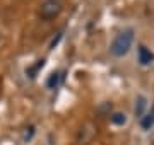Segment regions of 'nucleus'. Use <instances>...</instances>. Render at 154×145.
I'll list each match as a JSON object with an SVG mask.
<instances>
[{
  "label": "nucleus",
  "instance_id": "423d86ee",
  "mask_svg": "<svg viewBox=\"0 0 154 145\" xmlns=\"http://www.w3.org/2000/svg\"><path fill=\"white\" fill-rule=\"evenodd\" d=\"M110 121L115 125V126H123L127 123V114L123 111H115L110 114Z\"/></svg>",
  "mask_w": 154,
  "mask_h": 145
},
{
  "label": "nucleus",
  "instance_id": "20e7f679",
  "mask_svg": "<svg viewBox=\"0 0 154 145\" xmlns=\"http://www.w3.org/2000/svg\"><path fill=\"white\" fill-rule=\"evenodd\" d=\"M137 58H139V63H140V65H149V63H152L154 55L147 50V48H146V46H139Z\"/></svg>",
  "mask_w": 154,
  "mask_h": 145
},
{
  "label": "nucleus",
  "instance_id": "0eeeda50",
  "mask_svg": "<svg viewBox=\"0 0 154 145\" xmlns=\"http://www.w3.org/2000/svg\"><path fill=\"white\" fill-rule=\"evenodd\" d=\"M140 125H142V128H151L154 125V118H152V114L149 113V114H144L142 118H140Z\"/></svg>",
  "mask_w": 154,
  "mask_h": 145
},
{
  "label": "nucleus",
  "instance_id": "1a4fd4ad",
  "mask_svg": "<svg viewBox=\"0 0 154 145\" xmlns=\"http://www.w3.org/2000/svg\"><path fill=\"white\" fill-rule=\"evenodd\" d=\"M43 65H45V60H38V63H36L34 67H31L29 70H26V73H28L29 77H34V75H36V72H38L39 68H43Z\"/></svg>",
  "mask_w": 154,
  "mask_h": 145
},
{
  "label": "nucleus",
  "instance_id": "f03ea898",
  "mask_svg": "<svg viewBox=\"0 0 154 145\" xmlns=\"http://www.w3.org/2000/svg\"><path fill=\"white\" fill-rule=\"evenodd\" d=\"M63 4L62 0H43L38 7V17L43 21H53L62 14Z\"/></svg>",
  "mask_w": 154,
  "mask_h": 145
},
{
  "label": "nucleus",
  "instance_id": "9d476101",
  "mask_svg": "<svg viewBox=\"0 0 154 145\" xmlns=\"http://www.w3.org/2000/svg\"><path fill=\"white\" fill-rule=\"evenodd\" d=\"M58 80H60V75H58V73H51L50 78H48V87H51V89L57 87V85H58Z\"/></svg>",
  "mask_w": 154,
  "mask_h": 145
},
{
  "label": "nucleus",
  "instance_id": "7ed1b4c3",
  "mask_svg": "<svg viewBox=\"0 0 154 145\" xmlns=\"http://www.w3.org/2000/svg\"><path fill=\"white\" fill-rule=\"evenodd\" d=\"M96 135H98V126L93 121H86L81 125V128L77 130L75 142L79 145H89L96 138Z\"/></svg>",
  "mask_w": 154,
  "mask_h": 145
},
{
  "label": "nucleus",
  "instance_id": "6e6552de",
  "mask_svg": "<svg viewBox=\"0 0 154 145\" xmlns=\"http://www.w3.org/2000/svg\"><path fill=\"white\" fill-rule=\"evenodd\" d=\"M33 135H34V126H26V128L22 130V142H29V140L33 138Z\"/></svg>",
  "mask_w": 154,
  "mask_h": 145
},
{
  "label": "nucleus",
  "instance_id": "f257e3e1",
  "mask_svg": "<svg viewBox=\"0 0 154 145\" xmlns=\"http://www.w3.org/2000/svg\"><path fill=\"white\" fill-rule=\"evenodd\" d=\"M132 43H134V31L132 29H125V31L118 33L110 45L111 55L118 56V58L125 56L130 51V48H132Z\"/></svg>",
  "mask_w": 154,
  "mask_h": 145
},
{
  "label": "nucleus",
  "instance_id": "39448f33",
  "mask_svg": "<svg viewBox=\"0 0 154 145\" xmlns=\"http://www.w3.org/2000/svg\"><path fill=\"white\" fill-rule=\"evenodd\" d=\"M146 109H147V99L144 96H139L135 99V108H134V113L137 118H142L146 114Z\"/></svg>",
  "mask_w": 154,
  "mask_h": 145
}]
</instances>
